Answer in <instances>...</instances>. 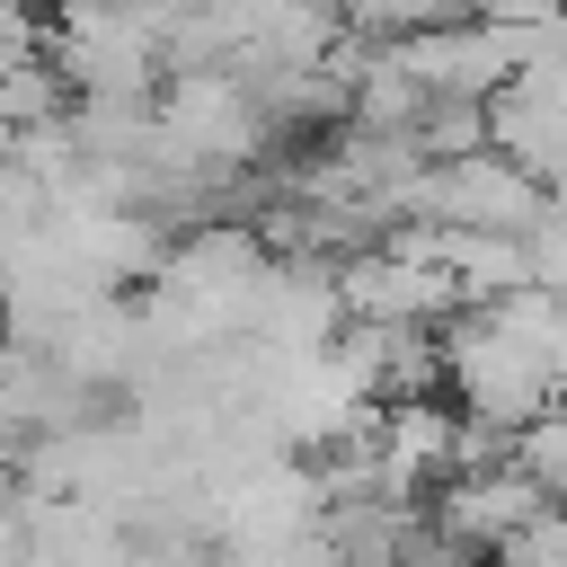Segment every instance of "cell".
Returning a JSON list of instances; mask_svg holds the SVG:
<instances>
[{
  "mask_svg": "<svg viewBox=\"0 0 567 567\" xmlns=\"http://www.w3.org/2000/svg\"><path fill=\"white\" fill-rule=\"evenodd\" d=\"M549 221V186L532 168H514L505 151H470L443 159L425 177V230H496V239H532Z\"/></svg>",
  "mask_w": 567,
  "mask_h": 567,
  "instance_id": "1",
  "label": "cell"
},
{
  "mask_svg": "<svg viewBox=\"0 0 567 567\" xmlns=\"http://www.w3.org/2000/svg\"><path fill=\"white\" fill-rule=\"evenodd\" d=\"M540 514H549V496H540L514 461H505V470H470V478H452V487L434 496V523H443V532H461L487 567H496V549H505L523 523H540Z\"/></svg>",
  "mask_w": 567,
  "mask_h": 567,
  "instance_id": "2",
  "label": "cell"
},
{
  "mask_svg": "<svg viewBox=\"0 0 567 567\" xmlns=\"http://www.w3.org/2000/svg\"><path fill=\"white\" fill-rule=\"evenodd\" d=\"M44 230H53V186H44L18 151H0V266L27 257Z\"/></svg>",
  "mask_w": 567,
  "mask_h": 567,
  "instance_id": "3",
  "label": "cell"
},
{
  "mask_svg": "<svg viewBox=\"0 0 567 567\" xmlns=\"http://www.w3.org/2000/svg\"><path fill=\"white\" fill-rule=\"evenodd\" d=\"M35 62H53V18L35 0H0V80H18Z\"/></svg>",
  "mask_w": 567,
  "mask_h": 567,
  "instance_id": "4",
  "label": "cell"
}]
</instances>
